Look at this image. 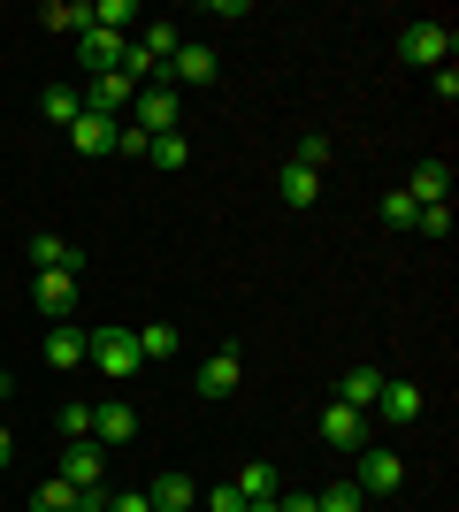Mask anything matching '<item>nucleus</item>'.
I'll return each mask as SVG.
<instances>
[{
	"instance_id": "nucleus-1",
	"label": "nucleus",
	"mask_w": 459,
	"mask_h": 512,
	"mask_svg": "<svg viewBox=\"0 0 459 512\" xmlns=\"http://www.w3.org/2000/svg\"><path fill=\"white\" fill-rule=\"evenodd\" d=\"M85 360L100 367L108 383H131L138 367H146V360H138V329H92V337H85Z\"/></svg>"
},
{
	"instance_id": "nucleus-2",
	"label": "nucleus",
	"mask_w": 459,
	"mask_h": 512,
	"mask_svg": "<svg viewBox=\"0 0 459 512\" xmlns=\"http://www.w3.org/2000/svg\"><path fill=\"white\" fill-rule=\"evenodd\" d=\"M452 46H459L452 23H406V31H398V54H406L414 69H444V62H452Z\"/></svg>"
},
{
	"instance_id": "nucleus-3",
	"label": "nucleus",
	"mask_w": 459,
	"mask_h": 512,
	"mask_svg": "<svg viewBox=\"0 0 459 512\" xmlns=\"http://www.w3.org/2000/svg\"><path fill=\"white\" fill-rule=\"evenodd\" d=\"M176 115H184L176 85H146V92L131 100V115H123V123H131V130H146V138H169V130H176Z\"/></svg>"
},
{
	"instance_id": "nucleus-4",
	"label": "nucleus",
	"mask_w": 459,
	"mask_h": 512,
	"mask_svg": "<svg viewBox=\"0 0 459 512\" xmlns=\"http://www.w3.org/2000/svg\"><path fill=\"white\" fill-rule=\"evenodd\" d=\"M360 497H391V490H406V459L398 451H360V482H352Z\"/></svg>"
},
{
	"instance_id": "nucleus-5",
	"label": "nucleus",
	"mask_w": 459,
	"mask_h": 512,
	"mask_svg": "<svg viewBox=\"0 0 459 512\" xmlns=\"http://www.w3.org/2000/svg\"><path fill=\"white\" fill-rule=\"evenodd\" d=\"M131 100H138V85L123 77V69H108V77H92V85H85V107H92V115H108V123H123Z\"/></svg>"
},
{
	"instance_id": "nucleus-6",
	"label": "nucleus",
	"mask_w": 459,
	"mask_h": 512,
	"mask_svg": "<svg viewBox=\"0 0 459 512\" xmlns=\"http://www.w3.org/2000/svg\"><path fill=\"white\" fill-rule=\"evenodd\" d=\"M92 444H100V451H123V444H138V413L123 406V398L92 406Z\"/></svg>"
},
{
	"instance_id": "nucleus-7",
	"label": "nucleus",
	"mask_w": 459,
	"mask_h": 512,
	"mask_svg": "<svg viewBox=\"0 0 459 512\" xmlns=\"http://www.w3.org/2000/svg\"><path fill=\"white\" fill-rule=\"evenodd\" d=\"M31 306H39L46 321H69V314H77V276H62V268H39V283H31Z\"/></svg>"
},
{
	"instance_id": "nucleus-8",
	"label": "nucleus",
	"mask_w": 459,
	"mask_h": 512,
	"mask_svg": "<svg viewBox=\"0 0 459 512\" xmlns=\"http://www.w3.org/2000/svg\"><path fill=\"white\" fill-rule=\"evenodd\" d=\"M238 375H245V352H238V344L207 352V360H199V398H230V390H238Z\"/></svg>"
},
{
	"instance_id": "nucleus-9",
	"label": "nucleus",
	"mask_w": 459,
	"mask_h": 512,
	"mask_svg": "<svg viewBox=\"0 0 459 512\" xmlns=\"http://www.w3.org/2000/svg\"><path fill=\"white\" fill-rule=\"evenodd\" d=\"M322 444L368 451V413H352V406H337V398H329V406H322Z\"/></svg>"
},
{
	"instance_id": "nucleus-10",
	"label": "nucleus",
	"mask_w": 459,
	"mask_h": 512,
	"mask_svg": "<svg viewBox=\"0 0 459 512\" xmlns=\"http://www.w3.org/2000/svg\"><path fill=\"white\" fill-rule=\"evenodd\" d=\"M62 482H69V490H92V482H108V451L92 444V436H85V444H69V451H62Z\"/></svg>"
},
{
	"instance_id": "nucleus-11",
	"label": "nucleus",
	"mask_w": 459,
	"mask_h": 512,
	"mask_svg": "<svg viewBox=\"0 0 459 512\" xmlns=\"http://www.w3.org/2000/svg\"><path fill=\"white\" fill-rule=\"evenodd\" d=\"M421 383H383V398H375V413H383V428H414L421 421Z\"/></svg>"
},
{
	"instance_id": "nucleus-12",
	"label": "nucleus",
	"mask_w": 459,
	"mask_h": 512,
	"mask_svg": "<svg viewBox=\"0 0 459 512\" xmlns=\"http://www.w3.org/2000/svg\"><path fill=\"white\" fill-rule=\"evenodd\" d=\"M46 367H54V375L85 367V329H77V321H54V329H46Z\"/></svg>"
},
{
	"instance_id": "nucleus-13",
	"label": "nucleus",
	"mask_w": 459,
	"mask_h": 512,
	"mask_svg": "<svg viewBox=\"0 0 459 512\" xmlns=\"http://www.w3.org/2000/svg\"><path fill=\"white\" fill-rule=\"evenodd\" d=\"M375 398H383V375H375V367H345V375H337V406L375 413Z\"/></svg>"
},
{
	"instance_id": "nucleus-14",
	"label": "nucleus",
	"mask_w": 459,
	"mask_h": 512,
	"mask_svg": "<svg viewBox=\"0 0 459 512\" xmlns=\"http://www.w3.org/2000/svg\"><path fill=\"white\" fill-rule=\"evenodd\" d=\"M230 490H238L245 505H276V497H284V482H276V467H268V459H245Z\"/></svg>"
},
{
	"instance_id": "nucleus-15",
	"label": "nucleus",
	"mask_w": 459,
	"mask_h": 512,
	"mask_svg": "<svg viewBox=\"0 0 459 512\" xmlns=\"http://www.w3.org/2000/svg\"><path fill=\"white\" fill-rule=\"evenodd\" d=\"M123 46L131 39H115V31H85V39H77V62H85L92 77H108V69H123Z\"/></svg>"
},
{
	"instance_id": "nucleus-16",
	"label": "nucleus",
	"mask_w": 459,
	"mask_h": 512,
	"mask_svg": "<svg viewBox=\"0 0 459 512\" xmlns=\"http://www.w3.org/2000/svg\"><path fill=\"white\" fill-rule=\"evenodd\" d=\"M406 199H414V207H452V169H444V161H421Z\"/></svg>"
},
{
	"instance_id": "nucleus-17",
	"label": "nucleus",
	"mask_w": 459,
	"mask_h": 512,
	"mask_svg": "<svg viewBox=\"0 0 459 512\" xmlns=\"http://www.w3.org/2000/svg\"><path fill=\"white\" fill-rule=\"evenodd\" d=\"M146 497H153V512H192L199 505V482H192V474H153Z\"/></svg>"
},
{
	"instance_id": "nucleus-18",
	"label": "nucleus",
	"mask_w": 459,
	"mask_h": 512,
	"mask_svg": "<svg viewBox=\"0 0 459 512\" xmlns=\"http://www.w3.org/2000/svg\"><path fill=\"white\" fill-rule=\"evenodd\" d=\"M31 268H62V276H77V268H85V253H77L69 237L39 230V237H31Z\"/></svg>"
},
{
	"instance_id": "nucleus-19",
	"label": "nucleus",
	"mask_w": 459,
	"mask_h": 512,
	"mask_svg": "<svg viewBox=\"0 0 459 512\" xmlns=\"http://www.w3.org/2000/svg\"><path fill=\"white\" fill-rule=\"evenodd\" d=\"M115 130H123V123H108V115H92V107H85V115L69 123V146H77V153H115Z\"/></svg>"
},
{
	"instance_id": "nucleus-20",
	"label": "nucleus",
	"mask_w": 459,
	"mask_h": 512,
	"mask_svg": "<svg viewBox=\"0 0 459 512\" xmlns=\"http://www.w3.org/2000/svg\"><path fill=\"white\" fill-rule=\"evenodd\" d=\"M39 115H46V123H77V115H85V85H46L39 92Z\"/></svg>"
},
{
	"instance_id": "nucleus-21",
	"label": "nucleus",
	"mask_w": 459,
	"mask_h": 512,
	"mask_svg": "<svg viewBox=\"0 0 459 512\" xmlns=\"http://www.w3.org/2000/svg\"><path fill=\"white\" fill-rule=\"evenodd\" d=\"M169 77H176V85H215V54H207V46H176Z\"/></svg>"
},
{
	"instance_id": "nucleus-22",
	"label": "nucleus",
	"mask_w": 459,
	"mask_h": 512,
	"mask_svg": "<svg viewBox=\"0 0 459 512\" xmlns=\"http://www.w3.org/2000/svg\"><path fill=\"white\" fill-rule=\"evenodd\" d=\"M176 352H184V329H176V321H146V329H138V360H176Z\"/></svg>"
},
{
	"instance_id": "nucleus-23",
	"label": "nucleus",
	"mask_w": 459,
	"mask_h": 512,
	"mask_svg": "<svg viewBox=\"0 0 459 512\" xmlns=\"http://www.w3.org/2000/svg\"><path fill=\"white\" fill-rule=\"evenodd\" d=\"M276 192H284V207H314V199H322V176L284 161V169H276Z\"/></svg>"
},
{
	"instance_id": "nucleus-24",
	"label": "nucleus",
	"mask_w": 459,
	"mask_h": 512,
	"mask_svg": "<svg viewBox=\"0 0 459 512\" xmlns=\"http://www.w3.org/2000/svg\"><path fill=\"white\" fill-rule=\"evenodd\" d=\"M39 23H46V31H77V39H85V31H92V8H85V0H46Z\"/></svg>"
},
{
	"instance_id": "nucleus-25",
	"label": "nucleus",
	"mask_w": 459,
	"mask_h": 512,
	"mask_svg": "<svg viewBox=\"0 0 459 512\" xmlns=\"http://www.w3.org/2000/svg\"><path fill=\"white\" fill-rule=\"evenodd\" d=\"M131 23H138L131 0H92V31H115V39H131Z\"/></svg>"
},
{
	"instance_id": "nucleus-26",
	"label": "nucleus",
	"mask_w": 459,
	"mask_h": 512,
	"mask_svg": "<svg viewBox=\"0 0 459 512\" xmlns=\"http://www.w3.org/2000/svg\"><path fill=\"white\" fill-rule=\"evenodd\" d=\"M146 161H153V169H184V161H192V138H184V130H169V138H146Z\"/></svg>"
},
{
	"instance_id": "nucleus-27",
	"label": "nucleus",
	"mask_w": 459,
	"mask_h": 512,
	"mask_svg": "<svg viewBox=\"0 0 459 512\" xmlns=\"http://www.w3.org/2000/svg\"><path fill=\"white\" fill-rule=\"evenodd\" d=\"M138 46H146L153 62L169 69V54H176V46H184V31H176V23H146V31H138Z\"/></svg>"
},
{
	"instance_id": "nucleus-28",
	"label": "nucleus",
	"mask_w": 459,
	"mask_h": 512,
	"mask_svg": "<svg viewBox=\"0 0 459 512\" xmlns=\"http://www.w3.org/2000/svg\"><path fill=\"white\" fill-rule=\"evenodd\" d=\"M31 512H77V490L54 474V482H39V490H31Z\"/></svg>"
},
{
	"instance_id": "nucleus-29",
	"label": "nucleus",
	"mask_w": 459,
	"mask_h": 512,
	"mask_svg": "<svg viewBox=\"0 0 459 512\" xmlns=\"http://www.w3.org/2000/svg\"><path fill=\"white\" fill-rule=\"evenodd\" d=\"M291 169H314V176H322L329 169V146H322V138H299V146H291Z\"/></svg>"
},
{
	"instance_id": "nucleus-30",
	"label": "nucleus",
	"mask_w": 459,
	"mask_h": 512,
	"mask_svg": "<svg viewBox=\"0 0 459 512\" xmlns=\"http://www.w3.org/2000/svg\"><path fill=\"white\" fill-rule=\"evenodd\" d=\"M314 512H360V490H352V482H337V490L314 497Z\"/></svg>"
},
{
	"instance_id": "nucleus-31",
	"label": "nucleus",
	"mask_w": 459,
	"mask_h": 512,
	"mask_svg": "<svg viewBox=\"0 0 459 512\" xmlns=\"http://www.w3.org/2000/svg\"><path fill=\"white\" fill-rule=\"evenodd\" d=\"M414 199H406V192H391V199H383V222H391V230H414Z\"/></svg>"
},
{
	"instance_id": "nucleus-32",
	"label": "nucleus",
	"mask_w": 459,
	"mask_h": 512,
	"mask_svg": "<svg viewBox=\"0 0 459 512\" xmlns=\"http://www.w3.org/2000/svg\"><path fill=\"white\" fill-rule=\"evenodd\" d=\"M414 230H421V237H452V207H421Z\"/></svg>"
},
{
	"instance_id": "nucleus-33",
	"label": "nucleus",
	"mask_w": 459,
	"mask_h": 512,
	"mask_svg": "<svg viewBox=\"0 0 459 512\" xmlns=\"http://www.w3.org/2000/svg\"><path fill=\"white\" fill-rule=\"evenodd\" d=\"M62 436H69V444H85V436H92V406H62Z\"/></svg>"
},
{
	"instance_id": "nucleus-34",
	"label": "nucleus",
	"mask_w": 459,
	"mask_h": 512,
	"mask_svg": "<svg viewBox=\"0 0 459 512\" xmlns=\"http://www.w3.org/2000/svg\"><path fill=\"white\" fill-rule=\"evenodd\" d=\"M108 512H153L146 490H108Z\"/></svg>"
},
{
	"instance_id": "nucleus-35",
	"label": "nucleus",
	"mask_w": 459,
	"mask_h": 512,
	"mask_svg": "<svg viewBox=\"0 0 459 512\" xmlns=\"http://www.w3.org/2000/svg\"><path fill=\"white\" fill-rule=\"evenodd\" d=\"M429 85H437V100L452 107V100H459V69H452V62H444V69H429Z\"/></svg>"
},
{
	"instance_id": "nucleus-36",
	"label": "nucleus",
	"mask_w": 459,
	"mask_h": 512,
	"mask_svg": "<svg viewBox=\"0 0 459 512\" xmlns=\"http://www.w3.org/2000/svg\"><path fill=\"white\" fill-rule=\"evenodd\" d=\"M115 153H131V161H146V130H131V123H123V130H115Z\"/></svg>"
},
{
	"instance_id": "nucleus-37",
	"label": "nucleus",
	"mask_w": 459,
	"mask_h": 512,
	"mask_svg": "<svg viewBox=\"0 0 459 512\" xmlns=\"http://www.w3.org/2000/svg\"><path fill=\"white\" fill-rule=\"evenodd\" d=\"M207 512H245V497L230 490V482H222V490H207Z\"/></svg>"
},
{
	"instance_id": "nucleus-38",
	"label": "nucleus",
	"mask_w": 459,
	"mask_h": 512,
	"mask_svg": "<svg viewBox=\"0 0 459 512\" xmlns=\"http://www.w3.org/2000/svg\"><path fill=\"white\" fill-rule=\"evenodd\" d=\"M8 459H16V436H8V428H0V467H8Z\"/></svg>"
},
{
	"instance_id": "nucleus-39",
	"label": "nucleus",
	"mask_w": 459,
	"mask_h": 512,
	"mask_svg": "<svg viewBox=\"0 0 459 512\" xmlns=\"http://www.w3.org/2000/svg\"><path fill=\"white\" fill-rule=\"evenodd\" d=\"M8 390H16V383H8V375H0V398H8Z\"/></svg>"
}]
</instances>
